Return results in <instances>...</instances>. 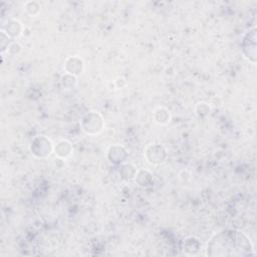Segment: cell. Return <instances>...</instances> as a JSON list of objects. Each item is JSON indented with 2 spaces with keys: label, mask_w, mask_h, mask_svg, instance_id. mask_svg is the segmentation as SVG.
Wrapping results in <instances>:
<instances>
[{
  "label": "cell",
  "mask_w": 257,
  "mask_h": 257,
  "mask_svg": "<svg viewBox=\"0 0 257 257\" xmlns=\"http://www.w3.org/2000/svg\"><path fill=\"white\" fill-rule=\"evenodd\" d=\"M208 254L218 256L254 255L250 239L237 230H223L214 235L208 244Z\"/></svg>",
  "instance_id": "obj_1"
}]
</instances>
